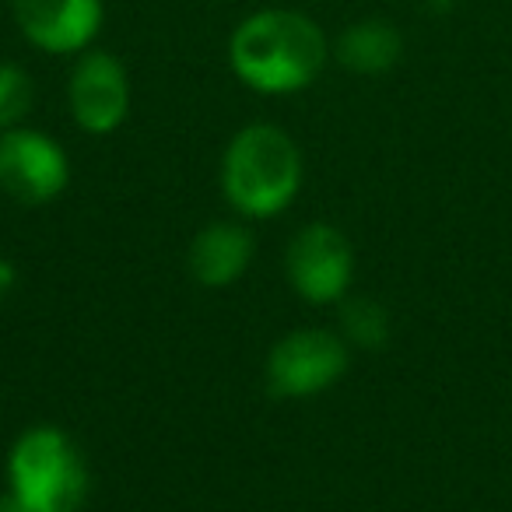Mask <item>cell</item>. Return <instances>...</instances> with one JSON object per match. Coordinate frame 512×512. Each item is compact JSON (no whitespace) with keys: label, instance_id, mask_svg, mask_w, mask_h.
I'll return each instance as SVG.
<instances>
[{"label":"cell","instance_id":"cell-1","mask_svg":"<svg viewBox=\"0 0 512 512\" xmlns=\"http://www.w3.org/2000/svg\"><path fill=\"white\" fill-rule=\"evenodd\" d=\"M330 39L320 22L292 8L246 15L228 39V64L246 88L260 95H295L323 74Z\"/></svg>","mask_w":512,"mask_h":512},{"label":"cell","instance_id":"cell-2","mask_svg":"<svg viewBox=\"0 0 512 512\" xmlns=\"http://www.w3.org/2000/svg\"><path fill=\"white\" fill-rule=\"evenodd\" d=\"M306 162L278 123H246L221 155V193L249 221L278 218L302 190Z\"/></svg>","mask_w":512,"mask_h":512},{"label":"cell","instance_id":"cell-3","mask_svg":"<svg viewBox=\"0 0 512 512\" xmlns=\"http://www.w3.org/2000/svg\"><path fill=\"white\" fill-rule=\"evenodd\" d=\"M8 491L29 512H78L88 498V463L57 425H32L11 442Z\"/></svg>","mask_w":512,"mask_h":512},{"label":"cell","instance_id":"cell-4","mask_svg":"<svg viewBox=\"0 0 512 512\" xmlns=\"http://www.w3.org/2000/svg\"><path fill=\"white\" fill-rule=\"evenodd\" d=\"M351 365L348 341L334 330L306 327L285 334L264 362V383L271 397L306 400L341 383Z\"/></svg>","mask_w":512,"mask_h":512},{"label":"cell","instance_id":"cell-5","mask_svg":"<svg viewBox=\"0 0 512 512\" xmlns=\"http://www.w3.org/2000/svg\"><path fill=\"white\" fill-rule=\"evenodd\" d=\"M285 271L299 299L309 306H330L341 302L355 281V249L341 228L309 221L288 242Z\"/></svg>","mask_w":512,"mask_h":512},{"label":"cell","instance_id":"cell-6","mask_svg":"<svg viewBox=\"0 0 512 512\" xmlns=\"http://www.w3.org/2000/svg\"><path fill=\"white\" fill-rule=\"evenodd\" d=\"M71 183V158L36 127L0 130V190L22 207H43Z\"/></svg>","mask_w":512,"mask_h":512},{"label":"cell","instance_id":"cell-7","mask_svg":"<svg viewBox=\"0 0 512 512\" xmlns=\"http://www.w3.org/2000/svg\"><path fill=\"white\" fill-rule=\"evenodd\" d=\"M130 74L123 60L109 50H85L74 60V71L67 78V109L71 120L85 134L106 137L123 127L130 116Z\"/></svg>","mask_w":512,"mask_h":512},{"label":"cell","instance_id":"cell-8","mask_svg":"<svg viewBox=\"0 0 512 512\" xmlns=\"http://www.w3.org/2000/svg\"><path fill=\"white\" fill-rule=\"evenodd\" d=\"M11 15L36 50L78 57L92 50L106 22L102 0H11Z\"/></svg>","mask_w":512,"mask_h":512},{"label":"cell","instance_id":"cell-9","mask_svg":"<svg viewBox=\"0 0 512 512\" xmlns=\"http://www.w3.org/2000/svg\"><path fill=\"white\" fill-rule=\"evenodd\" d=\"M253 235L239 221H211L190 242L186 264L197 285L228 288L249 271L253 264Z\"/></svg>","mask_w":512,"mask_h":512},{"label":"cell","instance_id":"cell-10","mask_svg":"<svg viewBox=\"0 0 512 512\" xmlns=\"http://www.w3.org/2000/svg\"><path fill=\"white\" fill-rule=\"evenodd\" d=\"M400 53H404V36L386 18H362V22L348 25L334 43L337 64L351 74H365V78L393 71Z\"/></svg>","mask_w":512,"mask_h":512},{"label":"cell","instance_id":"cell-11","mask_svg":"<svg viewBox=\"0 0 512 512\" xmlns=\"http://www.w3.org/2000/svg\"><path fill=\"white\" fill-rule=\"evenodd\" d=\"M341 337L355 348L379 351L390 341V313L376 299H348L341 309Z\"/></svg>","mask_w":512,"mask_h":512},{"label":"cell","instance_id":"cell-12","mask_svg":"<svg viewBox=\"0 0 512 512\" xmlns=\"http://www.w3.org/2000/svg\"><path fill=\"white\" fill-rule=\"evenodd\" d=\"M36 102L32 74L15 60H0V130L22 127Z\"/></svg>","mask_w":512,"mask_h":512},{"label":"cell","instance_id":"cell-13","mask_svg":"<svg viewBox=\"0 0 512 512\" xmlns=\"http://www.w3.org/2000/svg\"><path fill=\"white\" fill-rule=\"evenodd\" d=\"M15 285H18V267H15V260L0 253V302H4L11 292H15Z\"/></svg>","mask_w":512,"mask_h":512},{"label":"cell","instance_id":"cell-14","mask_svg":"<svg viewBox=\"0 0 512 512\" xmlns=\"http://www.w3.org/2000/svg\"><path fill=\"white\" fill-rule=\"evenodd\" d=\"M0 512H29V509H25L11 491H4V495H0Z\"/></svg>","mask_w":512,"mask_h":512},{"label":"cell","instance_id":"cell-15","mask_svg":"<svg viewBox=\"0 0 512 512\" xmlns=\"http://www.w3.org/2000/svg\"><path fill=\"white\" fill-rule=\"evenodd\" d=\"M421 4H425L428 11H435V15H442V11H449L456 4V0H421Z\"/></svg>","mask_w":512,"mask_h":512}]
</instances>
